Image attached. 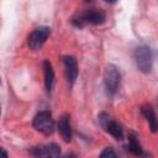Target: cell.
<instances>
[{
    "label": "cell",
    "mask_w": 158,
    "mask_h": 158,
    "mask_svg": "<svg viewBox=\"0 0 158 158\" xmlns=\"http://www.w3.org/2000/svg\"><path fill=\"white\" fill-rule=\"evenodd\" d=\"M105 19L106 15L101 9H88L77 14L73 17V23L78 27H83L85 25H101Z\"/></svg>",
    "instance_id": "6da1fadb"
},
{
    "label": "cell",
    "mask_w": 158,
    "mask_h": 158,
    "mask_svg": "<svg viewBox=\"0 0 158 158\" xmlns=\"http://www.w3.org/2000/svg\"><path fill=\"white\" fill-rule=\"evenodd\" d=\"M135 62L139 72L149 73L152 70V64H153V56L151 48L147 46L137 47L135 51Z\"/></svg>",
    "instance_id": "7a4b0ae2"
},
{
    "label": "cell",
    "mask_w": 158,
    "mask_h": 158,
    "mask_svg": "<svg viewBox=\"0 0 158 158\" xmlns=\"http://www.w3.org/2000/svg\"><path fill=\"white\" fill-rule=\"evenodd\" d=\"M32 125L37 131L44 135H52L54 131V121L52 118L51 112L47 110H42L37 112L36 116L33 117Z\"/></svg>",
    "instance_id": "3957f363"
},
{
    "label": "cell",
    "mask_w": 158,
    "mask_h": 158,
    "mask_svg": "<svg viewBox=\"0 0 158 158\" xmlns=\"http://www.w3.org/2000/svg\"><path fill=\"white\" fill-rule=\"evenodd\" d=\"M104 83L109 94H115L120 85V73L115 65H107L104 72Z\"/></svg>",
    "instance_id": "277c9868"
},
{
    "label": "cell",
    "mask_w": 158,
    "mask_h": 158,
    "mask_svg": "<svg viewBox=\"0 0 158 158\" xmlns=\"http://www.w3.org/2000/svg\"><path fill=\"white\" fill-rule=\"evenodd\" d=\"M31 154L35 158H59L60 157V148L56 143H48L33 147L31 149Z\"/></svg>",
    "instance_id": "5b68a950"
},
{
    "label": "cell",
    "mask_w": 158,
    "mask_h": 158,
    "mask_svg": "<svg viewBox=\"0 0 158 158\" xmlns=\"http://www.w3.org/2000/svg\"><path fill=\"white\" fill-rule=\"evenodd\" d=\"M49 33H51V28L46 27V26H42V27L33 30L28 36V41H27L28 47L31 49H38L46 42Z\"/></svg>",
    "instance_id": "8992f818"
},
{
    "label": "cell",
    "mask_w": 158,
    "mask_h": 158,
    "mask_svg": "<svg viewBox=\"0 0 158 158\" xmlns=\"http://www.w3.org/2000/svg\"><path fill=\"white\" fill-rule=\"evenodd\" d=\"M99 121L101 123V126L111 135L114 136L116 139H122L123 137V130L121 127V125H118L116 121H114L107 114L102 112L99 115Z\"/></svg>",
    "instance_id": "52a82bcc"
},
{
    "label": "cell",
    "mask_w": 158,
    "mask_h": 158,
    "mask_svg": "<svg viewBox=\"0 0 158 158\" xmlns=\"http://www.w3.org/2000/svg\"><path fill=\"white\" fill-rule=\"evenodd\" d=\"M63 63L65 67V75L68 79V83L70 85L74 84L77 77H78V63L77 59L72 56H65L63 57Z\"/></svg>",
    "instance_id": "ba28073f"
},
{
    "label": "cell",
    "mask_w": 158,
    "mask_h": 158,
    "mask_svg": "<svg viewBox=\"0 0 158 158\" xmlns=\"http://www.w3.org/2000/svg\"><path fill=\"white\" fill-rule=\"evenodd\" d=\"M141 112H142L143 116L147 118L152 132L158 131V118H157V116H156V112H154L153 107H152L149 104H146V105H143V106L141 107Z\"/></svg>",
    "instance_id": "9c48e42d"
},
{
    "label": "cell",
    "mask_w": 158,
    "mask_h": 158,
    "mask_svg": "<svg viewBox=\"0 0 158 158\" xmlns=\"http://www.w3.org/2000/svg\"><path fill=\"white\" fill-rule=\"evenodd\" d=\"M58 131L62 136V138L65 142H69L72 139V128H70V122H69V116L63 115L59 121H58Z\"/></svg>",
    "instance_id": "30bf717a"
},
{
    "label": "cell",
    "mask_w": 158,
    "mask_h": 158,
    "mask_svg": "<svg viewBox=\"0 0 158 158\" xmlns=\"http://www.w3.org/2000/svg\"><path fill=\"white\" fill-rule=\"evenodd\" d=\"M43 70H44V84H46V89L48 91L52 90L53 84H54V70L52 68V64L48 60L43 62Z\"/></svg>",
    "instance_id": "8fae6325"
},
{
    "label": "cell",
    "mask_w": 158,
    "mask_h": 158,
    "mask_svg": "<svg viewBox=\"0 0 158 158\" xmlns=\"http://www.w3.org/2000/svg\"><path fill=\"white\" fill-rule=\"evenodd\" d=\"M128 149L131 151V153H133L135 156H143V149L141 147V144L137 141V137L135 135H130L128 136Z\"/></svg>",
    "instance_id": "7c38bea8"
},
{
    "label": "cell",
    "mask_w": 158,
    "mask_h": 158,
    "mask_svg": "<svg viewBox=\"0 0 158 158\" xmlns=\"http://www.w3.org/2000/svg\"><path fill=\"white\" fill-rule=\"evenodd\" d=\"M99 158H118V157H117L116 152H115L111 147H106V148H104V149L101 151Z\"/></svg>",
    "instance_id": "4fadbf2b"
},
{
    "label": "cell",
    "mask_w": 158,
    "mask_h": 158,
    "mask_svg": "<svg viewBox=\"0 0 158 158\" xmlns=\"http://www.w3.org/2000/svg\"><path fill=\"white\" fill-rule=\"evenodd\" d=\"M1 158H7V153L4 148H1Z\"/></svg>",
    "instance_id": "5bb4252c"
},
{
    "label": "cell",
    "mask_w": 158,
    "mask_h": 158,
    "mask_svg": "<svg viewBox=\"0 0 158 158\" xmlns=\"http://www.w3.org/2000/svg\"><path fill=\"white\" fill-rule=\"evenodd\" d=\"M59 158H75V156L74 154H65V156H63V157H59Z\"/></svg>",
    "instance_id": "9a60e30c"
}]
</instances>
